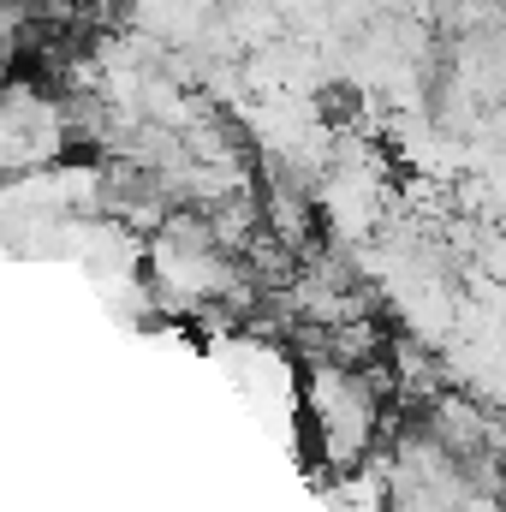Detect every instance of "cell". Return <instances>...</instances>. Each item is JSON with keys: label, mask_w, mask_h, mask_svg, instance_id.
I'll return each instance as SVG.
<instances>
[{"label": "cell", "mask_w": 506, "mask_h": 512, "mask_svg": "<svg viewBox=\"0 0 506 512\" xmlns=\"http://www.w3.org/2000/svg\"><path fill=\"white\" fill-rule=\"evenodd\" d=\"M298 429L328 483L364 477L387 441V393L364 358H316L298 370Z\"/></svg>", "instance_id": "1"}]
</instances>
